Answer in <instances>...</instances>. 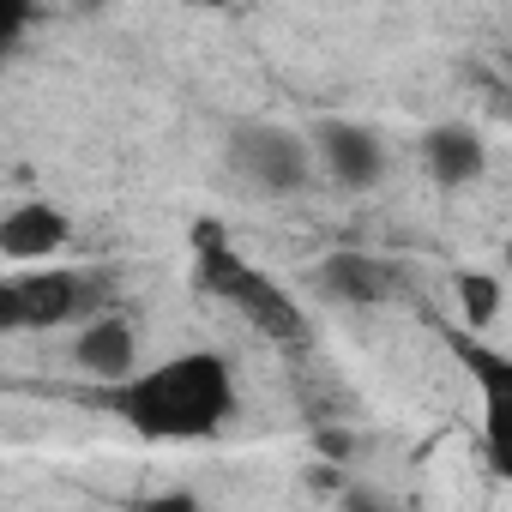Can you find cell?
Listing matches in <instances>:
<instances>
[{"label": "cell", "mask_w": 512, "mask_h": 512, "mask_svg": "<svg viewBox=\"0 0 512 512\" xmlns=\"http://www.w3.org/2000/svg\"><path fill=\"white\" fill-rule=\"evenodd\" d=\"M109 410L145 440H205L235 416V374L211 350H187L175 362L139 368L109 392Z\"/></svg>", "instance_id": "cell-1"}, {"label": "cell", "mask_w": 512, "mask_h": 512, "mask_svg": "<svg viewBox=\"0 0 512 512\" xmlns=\"http://www.w3.org/2000/svg\"><path fill=\"white\" fill-rule=\"evenodd\" d=\"M193 266H199V290L241 308L253 332H266V338H278L290 350L308 344V314L290 302V290H278L260 266H247L217 223H193Z\"/></svg>", "instance_id": "cell-2"}, {"label": "cell", "mask_w": 512, "mask_h": 512, "mask_svg": "<svg viewBox=\"0 0 512 512\" xmlns=\"http://www.w3.org/2000/svg\"><path fill=\"white\" fill-rule=\"evenodd\" d=\"M229 163L260 187V193H302L308 187V169H314V151L302 133L290 127H272V121H247L229 133Z\"/></svg>", "instance_id": "cell-3"}, {"label": "cell", "mask_w": 512, "mask_h": 512, "mask_svg": "<svg viewBox=\"0 0 512 512\" xmlns=\"http://www.w3.org/2000/svg\"><path fill=\"white\" fill-rule=\"evenodd\" d=\"M13 284H19V320L31 332L97 320V308H103V278L97 272H55L49 266V272H25Z\"/></svg>", "instance_id": "cell-4"}, {"label": "cell", "mask_w": 512, "mask_h": 512, "mask_svg": "<svg viewBox=\"0 0 512 512\" xmlns=\"http://www.w3.org/2000/svg\"><path fill=\"white\" fill-rule=\"evenodd\" d=\"M314 284L326 302L338 308H380L392 290H398V272L380 260V253H362V247H338L314 266Z\"/></svg>", "instance_id": "cell-5"}, {"label": "cell", "mask_w": 512, "mask_h": 512, "mask_svg": "<svg viewBox=\"0 0 512 512\" xmlns=\"http://www.w3.org/2000/svg\"><path fill=\"white\" fill-rule=\"evenodd\" d=\"M314 145H320L326 169H332L344 187H356V193L386 175V145H380V133L362 127V121H320Z\"/></svg>", "instance_id": "cell-6"}, {"label": "cell", "mask_w": 512, "mask_h": 512, "mask_svg": "<svg viewBox=\"0 0 512 512\" xmlns=\"http://www.w3.org/2000/svg\"><path fill=\"white\" fill-rule=\"evenodd\" d=\"M73 362L85 374H97V380H115V386L133 380L139 374V332H133V320H121V314L85 320L79 338H73Z\"/></svg>", "instance_id": "cell-7"}, {"label": "cell", "mask_w": 512, "mask_h": 512, "mask_svg": "<svg viewBox=\"0 0 512 512\" xmlns=\"http://www.w3.org/2000/svg\"><path fill=\"white\" fill-rule=\"evenodd\" d=\"M67 235H73V229H67V211H55L49 199H25V205H13L7 217H0V253H7V260H19V266L49 260Z\"/></svg>", "instance_id": "cell-8"}, {"label": "cell", "mask_w": 512, "mask_h": 512, "mask_svg": "<svg viewBox=\"0 0 512 512\" xmlns=\"http://www.w3.org/2000/svg\"><path fill=\"white\" fill-rule=\"evenodd\" d=\"M422 163L440 187H464L488 169V145L470 121H440V127L422 133Z\"/></svg>", "instance_id": "cell-9"}, {"label": "cell", "mask_w": 512, "mask_h": 512, "mask_svg": "<svg viewBox=\"0 0 512 512\" xmlns=\"http://www.w3.org/2000/svg\"><path fill=\"white\" fill-rule=\"evenodd\" d=\"M452 350L464 356V368L476 374V386H482L488 398H500V392H506V380H512V362H506L500 350H488V344H476V338H452Z\"/></svg>", "instance_id": "cell-10"}, {"label": "cell", "mask_w": 512, "mask_h": 512, "mask_svg": "<svg viewBox=\"0 0 512 512\" xmlns=\"http://www.w3.org/2000/svg\"><path fill=\"white\" fill-rule=\"evenodd\" d=\"M458 302H464V326H494V314H500V278H488V272H464L458 278Z\"/></svg>", "instance_id": "cell-11"}, {"label": "cell", "mask_w": 512, "mask_h": 512, "mask_svg": "<svg viewBox=\"0 0 512 512\" xmlns=\"http://www.w3.org/2000/svg\"><path fill=\"white\" fill-rule=\"evenodd\" d=\"M25 25H31V7H19V0H0V61L13 55V43H19Z\"/></svg>", "instance_id": "cell-12"}, {"label": "cell", "mask_w": 512, "mask_h": 512, "mask_svg": "<svg viewBox=\"0 0 512 512\" xmlns=\"http://www.w3.org/2000/svg\"><path fill=\"white\" fill-rule=\"evenodd\" d=\"M133 512H205V506H199L187 488H163V494H145Z\"/></svg>", "instance_id": "cell-13"}, {"label": "cell", "mask_w": 512, "mask_h": 512, "mask_svg": "<svg viewBox=\"0 0 512 512\" xmlns=\"http://www.w3.org/2000/svg\"><path fill=\"white\" fill-rule=\"evenodd\" d=\"M7 332H25V320H19V284L0 278V338Z\"/></svg>", "instance_id": "cell-14"}, {"label": "cell", "mask_w": 512, "mask_h": 512, "mask_svg": "<svg viewBox=\"0 0 512 512\" xmlns=\"http://www.w3.org/2000/svg\"><path fill=\"white\" fill-rule=\"evenodd\" d=\"M344 512H398V506H386L374 494H344Z\"/></svg>", "instance_id": "cell-15"}, {"label": "cell", "mask_w": 512, "mask_h": 512, "mask_svg": "<svg viewBox=\"0 0 512 512\" xmlns=\"http://www.w3.org/2000/svg\"><path fill=\"white\" fill-rule=\"evenodd\" d=\"M314 446H326V452H332V458H344V452H350V440H344V434H338V428H326V434H314Z\"/></svg>", "instance_id": "cell-16"}]
</instances>
